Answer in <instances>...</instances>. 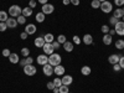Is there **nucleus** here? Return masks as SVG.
Returning a JSON list of instances; mask_svg holds the SVG:
<instances>
[{"instance_id":"obj_1","label":"nucleus","mask_w":124,"mask_h":93,"mask_svg":"<svg viewBox=\"0 0 124 93\" xmlns=\"http://www.w3.org/2000/svg\"><path fill=\"white\" fill-rule=\"evenodd\" d=\"M61 61H62V57L58 54H55V52L52 55H50V57H48V63L52 66V67L61 65Z\"/></svg>"},{"instance_id":"obj_2","label":"nucleus","mask_w":124,"mask_h":93,"mask_svg":"<svg viewBox=\"0 0 124 93\" xmlns=\"http://www.w3.org/2000/svg\"><path fill=\"white\" fill-rule=\"evenodd\" d=\"M23 14V9L19 5H11L9 8V15L11 17H17L19 15Z\"/></svg>"},{"instance_id":"obj_3","label":"nucleus","mask_w":124,"mask_h":93,"mask_svg":"<svg viewBox=\"0 0 124 93\" xmlns=\"http://www.w3.org/2000/svg\"><path fill=\"white\" fill-rule=\"evenodd\" d=\"M36 72H37V70L34 65H26L24 67V73L27 75V76H35Z\"/></svg>"},{"instance_id":"obj_4","label":"nucleus","mask_w":124,"mask_h":93,"mask_svg":"<svg viewBox=\"0 0 124 93\" xmlns=\"http://www.w3.org/2000/svg\"><path fill=\"white\" fill-rule=\"evenodd\" d=\"M99 9H102V11L103 13H106V14H108V13H110L112 11V9H113V5H112V3L110 1H103V3H101V8Z\"/></svg>"},{"instance_id":"obj_5","label":"nucleus","mask_w":124,"mask_h":93,"mask_svg":"<svg viewBox=\"0 0 124 93\" xmlns=\"http://www.w3.org/2000/svg\"><path fill=\"white\" fill-rule=\"evenodd\" d=\"M114 30H116V34H118L119 36H124V23L118 21L114 25Z\"/></svg>"},{"instance_id":"obj_6","label":"nucleus","mask_w":124,"mask_h":93,"mask_svg":"<svg viewBox=\"0 0 124 93\" xmlns=\"http://www.w3.org/2000/svg\"><path fill=\"white\" fill-rule=\"evenodd\" d=\"M42 71H44V75L45 76L50 77V76H52V73H54V67L51 66L50 63H46V65H44Z\"/></svg>"},{"instance_id":"obj_7","label":"nucleus","mask_w":124,"mask_h":93,"mask_svg":"<svg viewBox=\"0 0 124 93\" xmlns=\"http://www.w3.org/2000/svg\"><path fill=\"white\" fill-rule=\"evenodd\" d=\"M54 10H55V6H54L52 4H45V5H42V13H44L45 15L52 14Z\"/></svg>"},{"instance_id":"obj_8","label":"nucleus","mask_w":124,"mask_h":93,"mask_svg":"<svg viewBox=\"0 0 124 93\" xmlns=\"http://www.w3.org/2000/svg\"><path fill=\"white\" fill-rule=\"evenodd\" d=\"M42 50H44V52H45V55H47V56H50V55H52L54 54V51H55V48L52 47V44H45L44 45V47H42Z\"/></svg>"},{"instance_id":"obj_9","label":"nucleus","mask_w":124,"mask_h":93,"mask_svg":"<svg viewBox=\"0 0 124 93\" xmlns=\"http://www.w3.org/2000/svg\"><path fill=\"white\" fill-rule=\"evenodd\" d=\"M62 81V85H65V86H70L72 85V82H73V78H72V76H68V75H63L61 78Z\"/></svg>"},{"instance_id":"obj_10","label":"nucleus","mask_w":124,"mask_h":93,"mask_svg":"<svg viewBox=\"0 0 124 93\" xmlns=\"http://www.w3.org/2000/svg\"><path fill=\"white\" fill-rule=\"evenodd\" d=\"M65 67L62 66V65H58V66H55L54 67V73L57 75V76H63L65 75Z\"/></svg>"},{"instance_id":"obj_11","label":"nucleus","mask_w":124,"mask_h":93,"mask_svg":"<svg viewBox=\"0 0 124 93\" xmlns=\"http://www.w3.org/2000/svg\"><path fill=\"white\" fill-rule=\"evenodd\" d=\"M34 44H35V46H36V47H39V48H42V47H44V45L46 44V42H45V39H44V36L36 37V39H35V41H34Z\"/></svg>"},{"instance_id":"obj_12","label":"nucleus","mask_w":124,"mask_h":93,"mask_svg":"<svg viewBox=\"0 0 124 93\" xmlns=\"http://www.w3.org/2000/svg\"><path fill=\"white\" fill-rule=\"evenodd\" d=\"M36 30H37V27H36L34 24H29V25L25 27V32H26L27 35H34V34L36 32Z\"/></svg>"},{"instance_id":"obj_13","label":"nucleus","mask_w":124,"mask_h":93,"mask_svg":"<svg viewBox=\"0 0 124 93\" xmlns=\"http://www.w3.org/2000/svg\"><path fill=\"white\" fill-rule=\"evenodd\" d=\"M37 63L39 65H46V63H48V57H47V55H39L37 56Z\"/></svg>"},{"instance_id":"obj_14","label":"nucleus","mask_w":124,"mask_h":93,"mask_svg":"<svg viewBox=\"0 0 124 93\" xmlns=\"http://www.w3.org/2000/svg\"><path fill=\"white\" fill-rule=\"evenodd\" d=\"M6 25H8V27H10V29H15V27L17 26L16 19H15V17H9V19L6 20Z\"/></svg>"},{"instance_id":"obj_15","label":"nucleus","mask_w":124,"mask_h":93,"mask_svg":"<svg viewBox=\"0 0 124 93\" xmlns=\"http://www.w3.org/2000/svg\"><path fill=\"white\" fill-rule=\"evenodd\" d=\"M119 58H120L119 55H110L108 57V62H109L110 65H116V63H118V62H119Z\"/></svg>"},{"instance_id":"obj_16","label":"nucleus","mask_w":124,"mask_h":93,"mask_svg":"<svg viewBox=\"0 0 124 93\" xmlns=\"http://www.w3.org/2000/svg\"><path fill=\"white\" fill-rule=\"evenodd\" d=\"M82 40H83V44H86V45H92L93 44V37L89 34H86L83 37H82Z\"/></svg>"},{"instance_id":"obj_17","label":"nucleus","mask_w":124,"mask_h":93,"mask_svg":"<svg viewBox=\"0 0 124 93\" xmlns=\"http://www.w3.org/2000/svg\"><path fill=\"white\" fill-rule=\"evenodd\" d=\"M9 61L11 62V63H19V62H20L19 55H17V54H10V56H9Z\"/></svg>"},{"instance_id":"obj_18","label":"nucleus","mask_w":124,"mask_h":93,"mask_svg":"<svg viewBox=\"0 0 124 93\" xmlns=\"http://www.w3.org/2000/svg\"><path fill=\"white\" fill-rule=\"evenodd\" d=\"M123 15H124V13H123L122 8H118V9H116V10H114V13H113V16H114V17H117V19H119V20L123 17Z\"/></svg>"},{"instance_id":"obj_19","label":"nucleus","mask_w":124,"mask_h":93,"mask_svg":"<svg viewBox=\"0 0 124 93\" xmlns=\"http://www.w3.org/2000/svg\"><path fill=\"white\" fill-rule=\"evenodd\" d=\"M23 15H24L25 17L31 16V15H32V8H30V6L24 8V9H23Z\"/></svg>"},{"instance_id":"obj_20","label":"nucleus","mask_w":124,"mask_h":93,"mask_svg":"<svg viewBox=\"0 0 124 93\" xmlns=\"http://www.w3.org/2000/svg\"><path fill=\"white\" fill-rule=\"evenodd\" d=\"M63 48L67 52H72V51H73V45H72V42H70V41H66L63 44Z\"/></svg>"},{"instance_id":"obj_21","label":"nucleus","mask_w":124,"mask_h":93,"mask_svg":"<svg viewBox=\"0 0 124 93\" xmlns=\"http://www.w3.org/2000/svg\"><path fill=\"white\" fill-rule=\"evenodd\" d=\"M103 44L104 45H110L112 44V36L109 34H104V36H103Z\"/></svg>"},{"instance_id":"obj_22","label":"nucleus","mask_w":124,"mask_h":93,"mask_svg":"<svg viewBox=\"0 0 124 93\" xmlns=\"http://www.w3.org/2000/svg\"><path fill=\"white\" fill-rule=\"evenodd\" d=\"M44 39H45V42H47V44H52L55 36H54L52 34H46V35L44 36Z\"/></svg>"},{"instance_id":"obj_23","label":"nucleus","mask_w":124,"mask_h":93,"mask_svg":"<svg viewBox=\"0 0 124 93\" xmlns=\"http://www.w3.org/2000/svg\"><path fill=\"white\" fill-rule=\"evenodd\" d=\"M45 16H46V15H45L42 11L37 13V14H36V21H37V23H44V21H45Z\"/></svg>"},{"instance_id":"obj_24","label":"nucleus","mask_w":124,"mask_h":93,"mask_svg":"<svg viewBox=\"0 0 124 93\" xmlns=\"http://www.w3.org/2000/svg\"><path fill=\"white\" fill-rule=\"evenodd\" d=\"M81 73L83 75V76H88V75H91V67H88V66H83L81 68Z\"/></svg>"},{"instance_id":"obj_25","label":"nucleus","mask_w":124,"mask_h":93,"mask_svg":"<svg viewBox=\"0 0 124 93\" xmlns=\"http://www.w3.org/2000/svg\"><path fill=\"white\" fill-rule=\"evenodd\" d=\"M8 13L6 11H0V23H6L8 20Z\"/></svg>"},{"instance_id":"obj_26","label":"nucleus","mask_w":124,"mask_h":93,"mask_svg":"<svg viewBox=\"0 0 124 93\" xmlns=\"http://www.w3.org/2000/svg\"><path fill=\"white\" fill-rule=\"evenodd\" d=\"M16 21H17V24H21V25H24V24H26V17L21 14V15H19L17 17H16Z\"/></svg>"},{"instance_id":"obj_27","label":"nucleus","mask_w":124,"mask_h":93,"mask_svg":"<svg viewBox=\"0 0 124 93\" xmlns=\"http://www.w3.org/2000/svg\"><path fill=\"white\" fill-rule=\"evenodd\" d=\"M116 48H118V50L124 48V40H117L116 41Z\"/></svg>"},{"instance_id":"obj_28","label":"nucleus","mask_w":124,"mask_h":93,"mask_svg":"<svg viewBox=\"0 0 124 93\" xmlns=\"http://www.w3.org/2000/svg\"><path fill=\"white\" fill-rule=\"evenodd\" d=\"M91 6H92L93 9H99V8H101V1H99V0H92Z\"/></svg>"},{"instance_id":"obj_29","label":"nucleus","mask_w":124,"mask_h":93,"mask_svg":"<svg viewBox=\"0 0 124 93\" xmlns=\"http://www.w3.org/2000/svg\"><path fill=\"white\" fill-rule=\"evenodd\" d=\"M66 41H67V40H66V36H65V35H60V36L57 37V42L61 44V45H63Z\"/></svg>"},{"instance_id":"obj_30","label":"nucleus","mask_w":124,"mask_h":93,"mask_svg":"<svg viewBox=\"0 0 124 93\" xmlns=\"http://www.w3.org/2000/svg\"><path fill=\"white\" fill-rule=\"evenodd\" d=\"M54 85H55V87H57V88H60V87L62 86V81H61V78H58V77H56V78L54 79Z\"/></svg>"},{"instance_id":"obj_31","label":"nucleus","mask_w":124,"mask_h":93,"mask_svg":"<svg viewBox=\"0 0 124 93\" xmlns=\"http://www.w3.org/2000/svg\"><path fill=\"white\" fill-rule=\"evenodd\" d=\"M58 89H60V93H68V92H70L68 86H65V85H62Z\"/></svg>"},{"instance_id":"obj_32","label":"nucleus","mask_w":124,"mask_h":93,"mask_svg":"<svg viewBox=\"0 0 124 93\" xmlns=\"http://www.w3.org/2000/svg\"><path fill=\"white\" fill-rule=\"evenodd\" d=\"M21 54H23L24 57H29V55H30V50H29L27 47H24V48H21Z\"/></svg>"},{"instance_id":"obj_33","label":"nucleus","mask_w":124,"mask_h":93,"mask_svg":"<svg viewBox=\"0 0 124 93\" xmlns=\"http://www.w3.org/2000/svg\"><path fill=\"white\" fill-rule=\"evenodd\" d=\"M118 21H120V20H119V19H117V17H114V16L109 19V24H110V25H113V26H114Z\"/></svg>"},{"instance_id":"obj_34","label":"nucleus","mask_w":124,"mask_h":93,"mask_svg":"<svg viewBox=\"0 0 124 93\" xmlns=\"http://www.w3.org/2000/svg\"><path fill=\"white\" fill-rule=\"evenodd\" d=\"M8 29V25H6V23H0V31L1 32H4V31Z\"/></svg>"},{"instance_id":"obj_35","label":"nucleus","mask_w":124,"mask_h":93,"mask_svg":"<svg viewBox=\"0 0 124 93\" xmlns=\"http://www.w3.org/2000/svg\"><path fill=\"white\" fill-rule=\"evenodd\" d=\"M109 30H110V29H109L107 25H103V26H102V32H103V34H108Z\"/></svg>"},{"instance_id":"obj_36","label":"nucleus","mask_w":124,"mask_h":93,"mask_svg":"<svg viewBox=\"0 0 124 93\" xmlns=\"http://www.w3.org/2000/svg\"><path fill=\"white\" fill-rule=\"evenodd\" d=\"M52 47H54L55 50H58V48L61 47V44H58L57 41H54V42H52Z\"/></svg>"},{"instance_id":"obj_37","label":"nucleus","mask_w":124,"mask_h":93,"mask_svg":"<svg viewBox=\"0 0 124 93\" xmlns=\"http://www.w3.org/2000/svg\"><path fill=\"white\" fill-rule=\"evenodd\" d=\"M114 4L117 6H123L124 5V0H114Z\"/></svg>"},{"instance_id":"obj_38","label":"nucleus","mask_w":124,"mask_h":93,"mask_svg":"<svg viewBox=\"0 0 124 93\" xmlns=\"http://www.w3.org/2000/svg\"><path fill=\"white\" fill-rule=\"evenodd\" d=\"M10 50H8V48H5V50H3V56H5V57H9L10 56Z\"/></svg>"},{"instance_id":"obj_39","label":"nucleus","mask_w":124,"mask_h":93,"mask_svg":"<svg viewBox=\"0 0 124 93\" xmlns=\"http://www.w3.org/2000/svg\"><path fill=\"white\" fill-rule=\"evenodd\" d=\"M73 44H76V45H79L81 44V39L78 36H73Z\"/></svg>"},{"instance_id":"obj_40","label":"nucleus","mask_w":124,"mask_h":93,"mask_svg":"<svg viewBox=\"0 0 124 93\" xmlns=\"http://www.w3.org/2000/svg\"><path fill=\"white\" fill-rule=\"evenodd\" d=\"M119 66L122 67V68H124V56H120V58H119Z\"/></svg>"},{"instance_id":"obj_41","label":"nucleus","mask_w":124,"mask_h":93,"mask_svg":"<svg viewBox=\"0 0 124 93\" xmlns=\"http://www.w3.org/2000/svg\"><path fill=\"white\" fill-rule=\"evenodd\" d=\"M29 6L30 8H36V0H30V3H29Z\"/></svg>"},{"instance_id":"obj_42","label":"nucleus","mask_w":124,"mask_h":93,"mask_svg":"<svg viewBox=\"0 0 124 93\" xmlns=\"http://www.w3.org/2000/svg\"><path fill=\"white\" fill-rule=\"evenodd\" d=\"M26 63H27V65H34L32 57H26Z\"/></svg>"},{"instance_id":"obj_43","label":"nucleus","mask_w":124,"mask_h":93,"mask_svg":"<svg viewBox=\"0 0 124 93\" xmlns=\"http://www.w3.org/2000/svg\"><path fill=\"white\" fill-rule=\"evenodd\" d=\"M47 88L52 91V89L55 88V85H54V82H48V83H47Z\"/></svg>"},{"instance_id":"obj_44","label":"nucleus","mask_w":124,"mask_h":93,"mask_svg":"<svg viewBox=\"0 0 124 93\" xmlns=\"http://www.w3.org/2000/svg\"><path fill=\"white\" fill-rule=\"evenodd\" d=\"M113 68H114V71H117V72L122 70V67L119 66V63H116V65H113Z\"/></svg>"},{"instance_id":"obj_45","label":"nucleus","mask_w":124,"mask_h":93,"mask_svg":"<svg viewBox=\"0 0 124 93\" xmlns=\"http://www.w3.org/2000/svg\"><path fill=\"white\" fill-rule=\"evenodd\" d=\"M27 63H26V58H23L21 61H20V66H21V67H25Z\"/></svg>"},{"instance_id":"obj_46","label":"nucleus","mask_w":124,"mask_h":93,"mask_svg":"<svg viewBox=\"0 0 124 93\" xmlns=\"http://www.w3.org/2000/svg\"><path fill=\"white\" fill-rule=\"evenodd\" d=\"M27 36H29V35L25 32V31H24V32H21V35H20V37H21L23 40H26V39H27Z\"/></svg>"},{"instance_id":"obj_47","label":"nucleus","mask_w":124,"mask_h":93,"mask_svg":"<svg viewBox=\"0 0 124 93\" xmlns=\"http://www.w3.org/2000/svg\"><path fill=\"white\" fill-rule=\"evenodd\" d=\"M71 4H73V5H79V0H71Z\"/></svg>"},{"instance_id":"obj_48","label":"nucleus","mask_w":124,"mask_h":93,"mask_svg":"<svg viewBox=\"0 0 124 93\" xmlns=\"http://www.w3.org/2000/svg\"><path fill=\"white\" fill-rule=\"evenodd\" d=\"M108 34H109L110 36H113V35H114V34H116V30H114V29H110V30H109V32H108Z\"/></svg>"},{"instance_id":"obj_49","label":"nucleus","mask_w":124,"mask_h":93,"mask_svg":"<svg viewBox=\"0 0 124 93\" xmlns=\"http://www.w3.org/2000/svg\"><path fill=\"white\" fill-rule=\"evenodd\" d=\"M37 1H39L40 4H42V5H45V4H47V0H37Z\"/></svg>"},{"instance_id":"obj_50","label":"nucleus","mask_w":124,"mask_h":93,"mask_svg":"<svg viewBox=\"0 0 124 93\" xmlns=\"http://www.w3.org/2000/svg\"><path fill=\"white\" fill-rule=\"evenodd\" d=\"M62 3H63V5H68V4L71 3V0H63Z\"/></svg>"},{"instance_id":"obj_51","label":"nucleus","mask_w":124,"mask_h":93,"mask_svg":"<svg viewBox=\"0 0 124 93\" xmlns=\"http://www.w3.org/2000/svg\"><path fill=\"white\" fill-rule=\"evenodd\" d=\"M52 91H54V93H60V89H58L57 87H55V88H54Z\"/></svg>"},{"instance_id":"obj_52","label":"nucleus","mask_w":124,"mask_h":93,"mask_svg":"<svg viewBox=\"0 0 124 93\" xmlns=\"http://www.w3.org/2000/svg\"><path fill=\"white\" fill-rule=\"evenodd\" d=\"M99 1H101V3H103V1H107V0H99Z\"/></svg>"},{"instance_id":"obj_53","label":"nucleus","mask_w":124,"mask_h":93,"mask_svg":"<svg viewBox=\"0 0 124 93\" xmlns=\"http://www.w3.org/2000/svg\"><path fill=\"white\" fill-rule=\"evenodd\" d=\"M122 21L124 23V15H123V17H122Z\"/></svg>"},{"instance_id":"obj_54","label":"nucleus","mask_w":124,"mask_h":93,"mask_svg":"<svg viewBox=\"0 0 124 93\" xmlns=\"http://www.w3.org/2000/svg\"><path fill=\"white\" fill-rule=\"evenodd\" d=\"M122 10H123V13H124V8H122Z\"/></svg>"},{"instance_id":"obj_55","label":"nucleus","mask_w":124,"mask_h":93,"mask_svg":"<svg viewBox=\"0 0 124 93\" xmlns=\"http://www.w3.org/2000/svg\"><path fill=\"white\" fill-rule=\"evenodd\" d=\"M123 51H124V48H123Z\"/></svg>"},{"instance_id":"obj_56","label":"nucleus","mask_w":124,"mask_h":93,"mask_svg":"<svg viewBox=\"0 0 124 93\" xmlns=\"http://www.w3.org/2000/svg\"><path fill=\"white\" fill-rule=\"evenodd\" d=\"M68 93H70V92H68Z\"/></svg>"}]
</instances>
